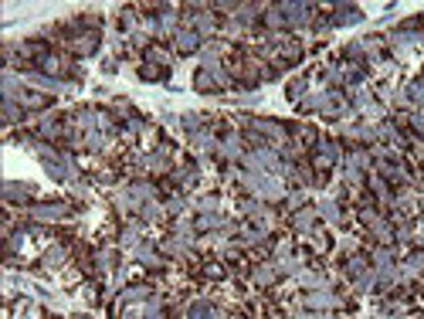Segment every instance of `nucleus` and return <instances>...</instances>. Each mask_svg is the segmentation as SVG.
I'll return each instance as SVG.
<instances>
[{
    "label": "nucleus",
    "mask_w": 424,
    "mask_h": 319,
    "mask_svg": "<svg viewBox=\"0 0 424 319\" xmlns=\"http://www.w3.org/2000/svg\"><path fill=\"white\" fill-rule=\"evenodd\" d=\"M305 306L326 309V306H336V296H329V292H312V296H305Z\"/></svg>",
    "instance_id": "obj_1"
},
{
    "label": "nucleus",
    "mask_w": 424,
    "mask_h": 319,
    "mask_svg": "<svg viewBox=\"0 0 424 319\" xmlns=\"http://www.w3.org/2000/svg\"><path fill=\"white\" fill-rule=\"evenodd\" d=\"M248 166H262V170H268V166H275V153L258 150V153H251V157H248Z\"/></svg>",
    "instance_id": "obj_2"
},
{
    "label": "nucleus",
    "mask_w": 424,
    "mask_h": 319,
    "mask_svg": "<svg viewBox=\"0 0 424 319\" xmlns=\"http://www.w3.org/2000/svg\"><path fill=\"white\" fill-rule=\"evenodd\" d=\"M31 214H34V218H41V221H58V218H65L68 211H65V207H34Z\"/></svg>",
    "instance_id": "obj_3"
},
{
    "label": "nucleus",
    "mask_w": 424,
    "mask_h": 319,
    "mask_svg": "<svg viewBox=\"0 0 424 319\" xmlns=\"http://www.w3.org/2000/svg\"><path fill=\"white\" fill-rule=\"evenodd\" d=\"M7 197H10V200H20V197H27L24 183H10V187H7Z\"/></svg>",
    "instance_id": "obj_4"
},
{
    "label": "nucleus",
    "mask_w": 424,
    "mask_h": 319,
    "mask_svg": "<svg viewBox=\"0 0 424 319\" xmlns=\"http://www.w3.org/2000/svg\"><path fill=\"white\" fill-rule=\"evenodd\" d=\"M207 316H211V306H207V302H201V306L190 309V319H207Z\"/></svg>",
    "instance_id": "obj_5"
},
{
    "label": "nucleus",
    "mask_w": 424,
    "mask_h": 319,
    "mask_svg": "<svg viewBox=\"0 0 424 319\" xmlns=\"http://www.w3.org/2000/svg\"><path fill=\"white\" fill-rule=\"evenodd\" d=\"M177 44H180L183 51H190V48L197 44V38H194V34H180V38H177Z\"/></svg>",
    "instance_id": "obj_6"
},
{
    "label": "nucleus",
    "mask_w": 424,
    "mask_h": 319,
    "mask_svg": "<svg viewBox=\"0 0 424 319\" xmlns=\"http://www.w3.org/2000/svg\"><path fill=\"white\" fill-rule=\"evenodd\" d=\"M295 224H299V228H312V211H299Z\"/></svg>",
    "instance_id": "obj_7"
},
{
    "label": "nucleus",
    "mask_w": 424,
    "mask_h": 319,
    "mask_svg": "<svg viewBox=\"0 0 424 319\" xmlns=\"http://www.w3.org/2000/svg\"><path fill=\"white\" fill-rule=\"evenodd\" d=\"M44 261H48V265H58V261H61V248H51V251L44 255Z\"/></svg>",
    "instance_id": "obj_8"
},
{
    "label": "nucleus",
    "mask_w": 424,
    "mask_h": 319,
    "mask_svg": "<svg viewBox=\"0 0 424 319\" xmlns=\"http://www.w3.org/2000/svg\"><path fill=\"white\" fill-rule=\"evenodd\" d=\"M255 279H258V282H262V285H265V282H272V279H275V272H268V265H265V268H262V272H258V275H255Z\"/></svg>",
    "instance_id": "obj_9"
},
{
    "label": "nucleus",
    "mask_w": 424,
    "mask_h": 319,
    "mask_svg": "<svg viewBox=\"0 0 424 319\" xmlns=\"http://www.w3.org/2000/svg\"><path fill=\"white\" fill-rule=\"evenodd\" d=\"M323 214H326L329 221H336V207H333V204H323Z\"/></svg>",
    "instance_id": "obj_10"
}]
</instances>
